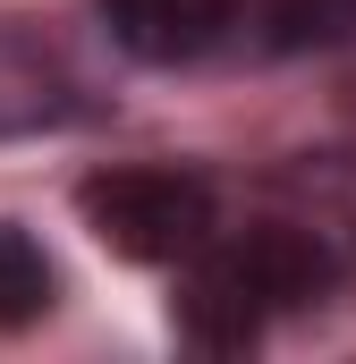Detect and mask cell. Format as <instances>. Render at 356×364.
<instances>
[{
    "mask_svg": "<svg viewBox=\"0 0 356 364\" xmlns=\"http://www.w3.org/2000/svg\"><path fill=\"white\" fill-rule=\"evenodd\" d=\"M43 305H51V272H43V255H34L17 229H0V331L34 322Z\"/></svg>",
    "mask_w": 356,
    "mask_h": 364,
    "instance_id": "5b68a950",
    "label": "cell"
},
{
    "mask_svg": "<svg viewBox=\"0 0 356 364\" xmlns=\"http://www.w3.org/2000/svg\"><path fill=\"white\" fill-rule=\"evenodd\" d=\"M323 279H331V255L305 229L263 220V229H238V237H212L204 255H187L178 322L204 348H246V339H263V322L323 296Z\"/></svg>",
    "mask_w": 356,
    "mask_h": 364,
    "instance_id": "6da1fadb",
    "label": "cell"
},
{
    "mask_svg": "<svg viewBox=\"0 0 356 364\" xmlns=\"http://www.w3.org/2000/svg\"><path fill=\"white\" fill-rule=\"evenodd\" d=\"M77 212H85V229L110 246V255H127V263H187V255H204L212 246V220H221V203H212V178H195V170H102V178L77 186Z\"/></svg>",
    "mask_w": 356,
    "mask_h": 364,
    "instance_id": "7a4b0ae2",
    "label": "cell"
},
{
    "mask_svg": "<svg viewBox=\"0 0 356 364\" xmlns=\"http://www.w3.org/2000/svg\"><path fill=\"white\" fill-rule=\"evenodd\" d=\"M255 26L271 51H331L356 34V0H255Z\"/></svg>",
    "mask_w": 356,
    "mask_h": 364,
    "instance_id": "277c9868",
    "label": "cell"
},
{
    "mask_svg": "<svg viewBox=\"0 0 356 364\" xmlns=\"http://www.w3.org/2000/svg\"><path fill=\"white\" fill-rule=\"evenodd\" d=\"M238 0H102V26L119 51L153 60V68H178V60H204L221 34H229Z\"/></svg>",
    "mask_w": 356,
    "mask_h": 364,
    "instance_id": "3957f363",
    "label": "cell"
}]
</instances>
